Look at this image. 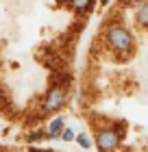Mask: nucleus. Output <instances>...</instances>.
<instances>
[{"instance_id": "1", "label": "nucleus", "mask_w": 148, "mask_h": 152, "mask_svg": "<svg viewBox=\"0 0 148 152\" xmlns=\"http://www.w3.org/2000/svg\"><path fill=\"white\" fill-rule=\"evenodd\" d=\"M109 44L116 50H129L131 48V35L124 28H111L109 31Z\"/></svg>"}, {"instance_id": "2", "label": "nucleus", "mask_w": 148, "mask_h": 152, "mask_svg": "<svg viewBox=\"0 0 148 152\" xmlns=\"http://www.w3.org/2000/svg\"><path fill=\"white\" fill-rule=\"evenodd\" d=\"M98 146L102 150H109V148H116L118 146V135L113 130H102L100 135H98Z\"/></svg>"}, {"instance_id": "3", "label": "nucleus", "mask_w": 148, "mask_h": 152, "mask_svg": "<svg viewBox=\"0 0 148 152\" xmlns=\"http://www.w3.org/2000/svg\"><path fill=\"white\" fill-rule=\"evenodd\" d=\"M61 102H63V91L61 89L50 91V96H48V100H46V111H52V109L61 107Z\"/></svg>"}, {"instance_id": "4", "label": "nucleus", "mask_w": 148, "mask_h": 152, "mask_svg": "<svg viewBox=\"0 0 148 152\" xmlns=\"http://www.w3.org/2000/svg\"><path fill=\"white\" fill-rule=\"evenodd\" d=\"M61 126H63V120H54L50 124V135H57L59 130H61Z\"/></svg>"}, {"instance_id": "5", "label": "nucleus", "mask_w": 148, "mask_h": 152, "mask_svg": "<svg viewBox=\"0 0 148 152\" xmlns=\"http://www.w3.org/2000/svg\"><path fill=\"white\" fill-rule=\"evenodd\" d=\"M139 22H142V24H148V4H144L142 11H139Z\"/></svg>"}, {"instance_id": "6", "label": "nucleus", "mask_w": 148, "mask_h": 152, "mask_svg": "<svg viewBox=\"0 0 148 152\" xmlns=\"http://www.w3.org/2000/svg\"><path fill=\"white\" fill-rule=\"evenodd\" d=\"M72 2H74V7H76V9H87V7H89V2H91V0H72Z\"/></svg>"}, {"instance_id": "7", "label": "nucleus", "mask_w": 148, "mask_h": 152, "mask_svg": "<svg viewBox=\"0 0 148 152\" xmlns=\"http://www.w3.org/2000/svg\"><path fill=\"white\" fill-rule=\"evenodd\" d=\"M79 143H81L83 148H89V139H87V135H81V137H79Z\"/></svg>"}, {"instance_id": "8", "label": "nucleus", "mask_w": 148, "mask_h": 152, "mask_svg": "<svg viewBox=\"0 0 148 152\" xmlns=\"http://www.w3.org/2000/svg\"><path fill=\"white\" fill-rule=\"evenodd\" d=\"M63 139H66V141L74 139V133H72V130H70V128H66V130H63Z\"/></svg>"}]
</instances>
